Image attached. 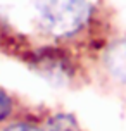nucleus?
<instances>
[{
	"mask_svg": "<svg viewBox=\"0 0 126 131\" xmlns=\"http://www.w3.org/2000/svg\"><path fill=\"white\" fill-rule=\"evenodd\" d=\"M5 131H41V129L36 128L35 124H29V123H17V124L9 126Z\"/></svg>",
	"mask_w": 126,
	"mask_h": 131,
	"instance_id": "6",
	"label": "nucleus"
},
{
	"mask_svg": "<svg viewBox=\"0 0 126 131\" xmlns=\"http://www.w3.org/2000/svg\"><path fill=\"white\" fill-rule=\"evenodd\" d=\"M38 12L43 26L54 36H69L80 31L92 16L90 0H40Z\"/></svg>",
	"mask_w": 126,
	"mask_h": 131,
	"instance_id": "1",
	"label": "nucleus"
},
{
	"mask_svg": "<svg viewBox=\"0 0 126 131\" xmlns=\"http://www.w3.org/2000/svg\"><path fill=\"white\" fill-rule=\"evenodd\" d=\"M47 131H78V129H76V124H74V121L71 117L57 116L55 119H52L48 123Z\"/></svg>",
	"mask_w": 126,
	"mask_h": 131,
	"instance_id": "4",
	"label": "nucleus"
},
{
	"mask_svg": "<svg viewBox=\"0 0 126 131\" xmlns=\"http://www.w3.org/2000/svg\"><path fill=\"white\" fill-rule=\"evenodd\" d=\"M33 66L43 74V76H47L48 79H52V81L66 79V78H69V74H71L67 59L62 57L60 53H57L55 50L36 53V59L33 60Z\"/></svg>",
	"mask_w": 126,
	"mask_h": 131,
	"instance_id": "2",
	"label": "nucleus"
},
{
	"mask_svg": "<svg viewBox=\"0 0 126 131\" xmlns=\"http://www.w3.org/2000/svg\"><path fill=\"white\" fill-rule=\"evenodd\" d=\"M10 112H12V100L4 90H0V123L5 117H9Z\"/></svg>",
	"mask_w": 126,
	"mask_h": 131,
	"instance_id": "5",
	"label": "nucleus"
},
{
	"mask_svg": "<svg viewBox=\"0 0 126 131\" xmlns=\"http://www.w3.org/2000/svg\"><path fill=\"white\" fill-rule=\"evenodd\" d=\"M107 69L114 78L119 81H126V40L114 43L106 55Z\"/></svg>",
	"mask_w": 126,
	"mask_h": 131,
	"instance_id": "3",
	"label": "nucleus"
}]
</instances>
